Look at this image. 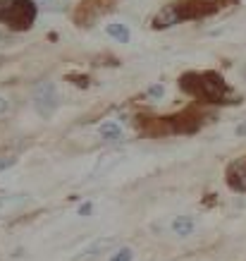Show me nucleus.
<instances>
[{"label": "nucleus", "mask_w": 246, "mask_h": 261, "mask_svg": "<svg viewBox=\"0 0 246 261\" xmlns=\"http://www.w3.org/2000/svg\"><path fill=\"white\" fill-rule=\"evenodd\" d=\"M0 65H3V58H0Z\"/></svg>", "instance_id": "obj_19"}, {"label": "nucleus", "mask_w": 246, "mask_h": 261, "mask_svg": "<svg viewBox=\"0 0 246 261\" xmlns=\"http://www.w3.org/2000/svg\"><path fill=\"white\" fill-rule=\"evenodd\" d=\"M105 32H108V36L110 39H115V41H119V43H127L129 41V29H127V24H119V22H112V24H108L105 27Z\"/></svg>", "instance_id": "obj_11"}, {"label": "nucleus", "mask_w": 246, "mask_h": 261, "mask_svg": "<svg viewBox=\"0 0 246 261\" xmlns=\"http://www.w3.org/2000/svg\"><path fill=\"white\" fill-rule=\"evenodd\" d=\"M225 177H227L230 190L246 192V156H241V159H237V161H232L230 166H227Z\"/></svg>", "instance_id": "obj_7"}, {"label": "nucleus", "mask_w": 246, "mask_h": 261, "mask_svg": "<svg viewBox=\"0 0 246 261\" xmlns=\"http://www.w3.org/2000/svg\"><path fill=\"white\" fill-rule=\"evenodd\" d=\"M163 96H165V87H163V84H153V87L146 91V98H148V101H160Z\"/></svg>", "instance_id": "obj_13"}, {"label": "nucleus", "mask_w": 246, "mask_h": 261, "mask_svg": "<svg viewBox=\"0 0 246 261\" xmlns=\"http://www.w3.org/2000/svg\"><path fill=\"white\" fill-rule=\"evenodd\" d=\"M91 214H94V204H88L86 201V204L79 206V216H91Z\"/></svg>", "instance_id": "obj_14"}, {"label": "nucleus", "mask_w": 246, "mask_h": 261, "mask_svg": "<svg viewBox=\"0 0 246 261\" xmlns=\"http://www.w3.org/2000/svg\"><path fill=\"white\" fill-rule=\"evenodd\" d=\"M10 166H15V159H0V170H8Z\"/></svg>", "instance_id": "obj_15"}, {"label": "nucleus", "mask_w": 246, "mask_h": 261, "mask_svg": "<svg viewBox=\"0 0 246 261\" xmlns=\"http://www.w3.org/2000/svg\"><path fill=\"white\" fill-rule=\"evenodd\" d=\"M26 201H29L26 194H0V216L12 214V211H17Z\"/></svg>", "instance_id": "obj_8"}, {"label": "nucleus", "mask_w": 246, "mask_h": 261, "mask_svg": "<svg viewBox=\"0 0 246 261\" xmlns=\"http://www.w3.org/2000/svg\"><path fill=\"white\" fill-rule=\"evenodd\" d=\"M117 245V240L115 238H110V235H105V238H98V240H94V242H88L84 249H79V252L74 254L70 261H96L101 254H105L110 247H115Z\"/></svg>", "instance_id": "obj_6"}, {"label": "nucleus", "mask_w": 246, "mask_h": 261, "mask_svg": "<svg viewBox=\"0 0 246 261\" xmlns=\"http://www.w3.org/2000/svg\"><path fill=\"white\" fill-rule=\"evenodd\" d=\"M112 8V0H84L74 12V22L79 27H91L98 17Z\"/></svg>", "instance_id": "obj_5"}, {"label": "nucleus", "mask_w": 246, "mask_h": 261, "mask_svg": "<svg viewBox=\"0 0 246 261\" xmlns=\"http://www.w3.org/2000/svg\"><path fill=\"white\" fill-rule=\"evenodd\" d=\"M8 106H10L8 98H5V96H0V115H3L5 111H8Z\"/></svg>", "instance_id": "obj_16"}, {"label": "nucleus", "mask_w": 246, "mask_h": 261, "mask_svg": "<svg viewBox=\"0 0 246 261\" xmlns=\"http://www.w3.org/2000/svg\"><path fill=\"white\" fill-rule=\"evenodd\" d=\"M39 8L32 0H0V24L12 32H26L36 22Z\"/></svg>", "instance_id": "obj_3"}, {"label": "nucleus", "mask_w": 246, "mask_h": 261, "mask_svg": "<svg viewBox=\"0 0 246 261\" xmlns=\"http://www.w3.org/2000/svg\"><path fill=\"white\" fill-rule=\"evenodd\" d=\"M98 137H101L103 142H122V139H125V135H122V129H119L117 122H105V125H101Z\"/></svg>", "instance_id": "obj_10"}, {"label": "nucleus", "mask_w": 246, "mask_h": 261, "mask_svg": "<svg viewBox=\"0 0 246 261\" xmlns=\"http://www.w3.org/2000/svg\"><path fill=\"white\" fill-rule=\"evenodd\" d=\"M237 135H239V137H246V120H244V122H241V125L237 127Z\"/></svg>", "instance_id": "obj_17"}, {"label": "nucleus", "mask_w": 246, "mask_h": 261, "mask_svg": "<svg viewBox=\"0 0 246 261\" xmlns=\"http://www.w3.org/2000/svg\"><path fill=\"white\" fill-rule=\"evenodd\" d=\"M237 0H175L167 3L158 15L151 19L153 29H170L187 19H206V17L220 12L223 8H230Z\"/></svg>", "instance_id": "obj_1"}, {"label": "nucleus", "mask_w": 246, "mask_h": 261, "mask_svg": "<svg viewBox=\"0 0 246 261\" xmlns=\"http://www.w3.org/2000/svg\"><path fill=\"white\" fill-rule=\"evenodd\" d=\"M0 41H3V34H0Z\"/></svg>", "instance_id": "obj_18"}, {"label": "nucleus", "mask_w": 246, "mask_h": 261, "mask_svg": "<svg viewBox=\"0 0 246 261\" xmlns=\"http://www.w3.org/2000/svg\"><path fill=\"white\" fill-rule=\"evenodd\" d=\"M179 89L201 103H237V94L218 72H184Z\"/></svg>", "instance_id": "obj_2"}, {"label": "nucleus", "mask_w": 246, "mask_h": 261, "mask_svg": "<svg viewBox=\"0 0 246 261\" xmlns=\"http://www.w3.org/2000/svg\"><path fill=\"white\" fill-rule=\"evenodd\" d=\"M196 228V221L191 218V216H177L175 221H172V232H175L177 238H189L191 232Z\"/></svg>", "instance_id": "obj_9"}, {"label": "nucleus", "mask_w": 246, "mask_h": 261, "mask_svg": "<svg viewBox=\"0 0 246 261\" xmlns=\"http://www.w3.org/2000/svg\"><path fill=\"white\" fill-rule=\"evenodd\" d=\"M60 106V96H57V89L53 82H41L39 87L34 89V108L39 115L43 118H50L53 113L57 111Z\"/></svg>", "instance_id": "obj_4"}, {"label": "nucleus", "mask_w": 246, "mask_h": 261, "mask_svg": "<svg viewBox=\"0 0 246 261\" xmlns=\"http://www.w3.org/2000/svg\"><path fill=\"white\" fill-rule=\"evenodd\" d=\"M134 259V249L132 247H119L117 252L110 256V261H132Z\"/></svg>", "instance_id": "obj_12"}]
</instances>
